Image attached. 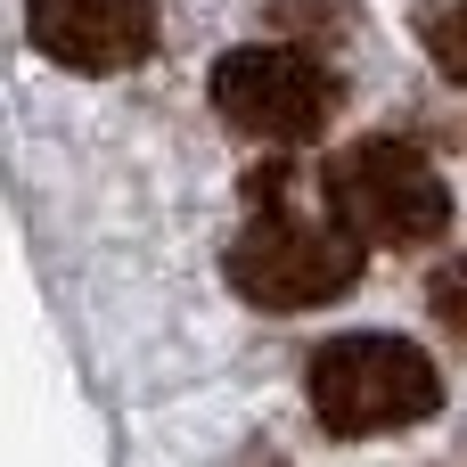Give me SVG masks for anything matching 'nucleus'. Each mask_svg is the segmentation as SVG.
Here are the masks:
<instances>
[{
    "mask_svg": "<svg viewBox=\"0 0 467 467\" xmlns=\"http://www.w3.org/2000/svg\"><path fill=\"white\" fill-rule=\"evenodd\" d=\"M427 312L467 345V254H460V263H443V271L427 279Z\"/></svg>",
    "mask_w": 467,
    "mask_h": 467,
    "instance_id": "obj_7",
    "label": "nucleus"
},
{
    "mask_svg": "<svg viewBox=\"0 0 467 467\" xmlns=\"http://www.w3.org/2000/svg\"><path fill=\"white\" fill-rule=\"evenodd\" d=\"M230 467H287V460H279V451H263V443H254V451H238V460H230Z\"/></svg>",
    "mask_w": 467,
    "mask_h": 467,
    "instance_id": "obj_8",
    "label": "nucleus"
},
{
    "mask_svg": "<svg viewBox=\"0 0 467 467\" xmlns=\"http://www.w3.org/2000/svg\"><path fill=\"white\" fill-rule=\"evenodd\" d=\"M222 271H230V287H238L254 312H320V304L353 296L361 246H353L337 222H304V213L271 205V213H254V222L230 238Z\"/></svg>",
    "mask_w": 467,
    "mask_h": 467,
    "instance_id": "obj_3",
    "label": "nucleus"
},
{
    "mask_svg": "<svg viewBox=\"0 0 467 467\" xmlns=\"http://www.w3.org/2000/svg\"><path fill=\"white\" fill-rule=\"evenodd\" d=\"M410 25H419V49L435 57V74L467 90V0H419Z\"/></svg>",
    "mask_w": 467,
    "mask_h": 467,
    "instance_id": "obj_6",
    "label": "nucleus"
},
{
    "mask_svg": "<svg viewBox=\"0 0 467 467\" xmlns=\"http://www.w3.org/2000/svg\"><path fill=\"white\" fill-rule=\"evenodd\" d=\"M328 222L353 246H435L451 230V181L410 148V140H353L320 172Z\"/></svg>",
    "mask_w": 467,
    "mask_h": 467,
    "instance_id": "obj_2",
    "label": "nucleus"
},
{
    "mask_svg": "<svg viewBox=\"0 0 467 467\" xmlns=\"http://www.w3.org/2000/svg\"><path fill=\"white\" fill-rule=\"evenodd\" d=\"M25 41L66 74H123L156 49V0H25Z\"/></svg>",
    "mask_w": 467,
    "mask_h": 467,
    "instance_id": "obj_5",
    "label": "nucleus"
},
{
    "mask_svg": "<svg viewBox=\"0 0 467 467\" xmlns=\"http://www.w3.org/2000/svg\"><path fill=\"white\" fill-rule=\"evenodd\" d=\"M304 394H312V419L345 443L361 435H402L419 419L443 410V378L435 361L410 345V337H386V328H353V337H328L312 361H304Z\"/></svg>",
    "mask_w": 467,
    "mask_h": 467,
    "instance_id": "obj_1",
    "label": "nucleus"
},
{
    "mask_svg": "<svg viewBox=\"0 0 467 467\" xmlns=\"http://www.w3.org/2000/svg\"><path fill=\"white\" fill-rule=\"evenodd\" d=\"M213 115L230 131H246V140L304 148L337 115V74L296 41H246V49L213 57Z\"/></svg>",
    "mask_w": 467,
    "mask_h": 467,
    "instance_id": "obj_4",
    "label": "nucleus"
}]
</instances>
